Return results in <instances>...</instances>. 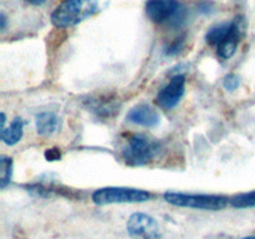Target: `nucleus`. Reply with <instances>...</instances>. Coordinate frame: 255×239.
<instances>
[{
    "label": "nucleus",
    "mask_w": 255,
    "mask_h": 239,
    "mask_svg": "<svg viewBox=\"0 0 255 239\" xmlns=\"http://www.w3.org/2000/svg\"><path fill=\"white\" fill-rule=\"evenodd\" d=\"M100 0H64L54 9L51 22L59 29L75 26L99 9Z\"/></svg>",
    "instance_id": "1"
},
{
    "label": "nucleus",
    "mask_w": 255,
    "mask_h": 239,
    "mask_svg": "<svg viewBox=\"0 0 255 239\" xmlns=\"http://www.w3.org/2000/svg\"><path fill=\"white\" fill-rule=\"evenodd\" d=\"M146 14L159 25H181L186 17V7L179 0H147Z\"/></svg>",
    "instance_id": "2"
},
{
    "label": "nucleus",
    "mask_w": 255,
    "mask_h": 239,
    "mask_svg": "<svg viewBox=\"0 0 255 239\" xmlns=\"http://www.w3.org/2000/svg\"><path fill=\"white\" fill-rule=\"evenodd\" d=\"M164 199L173 206L203 209V211H221L226 208L228 204V199L226 197L213 196V194H187L167 192L164 193Z\"/></svg>",
    "instance_id": "3"
},
{
    "label": "nucleus",
    "mask_w": 255,
    "mask_h": 239,
    "mask_svg": "<svg viewBox=\"0 0 255 239\" xmlns=\"http://www.w3.org/2000/svg\"><path fill=\"white\" fill-rule=\"evenodd\" d=\"M159 143L146 134H134L124 149V158L131 166L148 163L159 152Z\"/></svg>",
    "instance_id": "4"
},
{
    "label": "nucleus",
    "mask_w": 255,
    "mask_h": 239,
    "mask_svg": "<svg viewBox=\"0 0 255 239\" xmlns=\"http://www.w3.org/2000/svg\"><path fill=\"white\" fill-rule=\"evenodd\" d=\"M151 193L143 189L125 187H105L92 193V201L99 206L115 203H139L151 198Z\"/></svg>",
    "instance_id": "5"
},
{
    "label": "nucleus",
    "mask_w": 255,
    "mask_h": 239,
    "mask_svg": "<svg viewBox=\"0 0 255 239\" xmlns=\"http://www.w3.org/2000/svg\"><path fill=\"white\" fill-rule=\"evenodd\" d=\"M127 231L133 239H158L159 226L144 213H133L127 221Z\"/></svg>",
    "instance_id": "6"
},
{
    "label": "nucleus",
    "mask_w": 255,
    "mask_h": 239,
    "mask_svg": "<svg viewBox=\"0 0 255 239\" xmlns=\"http://www.w3.org/2000/svg\"><path fill=\"white\" fill-rule=\"evenodd\" d=\"M186 90V77L183 75L174 76L157 95V104L164 110H171L178 105Z\"/></svg>",
    "instance_id": "7"
},
{
    "label": "nucleus",
    "mask_w": 255,
    "mask_h": 239,
    "mask_svg": "<svg viewBox=\"0 0 255 239\" xmlns=\"http://www.w3.org/2000/svg\"><path fill=\"white\" fill-rule=\"evenodd\" d=\"M244 34V22L241 17H237L232 21V26L227 36L217 46L218 56L223 60H228L236 54L242 36Z\"/></svg>",
    "instance_id": "8"
},
{
    "label": "nucleus",
    "mask_w": 255,
    "mask_h": 239,
    "mask_svg": "<svg viewBox=\"0 0 255 239\" xmlns=\"http://www.w3.org/2000/svg\"><path fill=\"white\" fill-rule=\"evenodd\" d=\"M127 120L133 122V123L139 124V126L153 127L158 124L159 115L149 105L141 104L129 110V112L127 114Z\"/></svg>",
    "instance_id": "9"
},
{
    "label": "nucleus",
    "mask_w": 255,
    "mask_h": 239,
    "mask_svg": "<svg viewBox=\"0 0 255 239\" xmlns=\"http://www.w3.org/2000/svg\"><path fill=\"white\" fill-rule=\"evenodd\" d=\"M37 133L41 136H50L55 133L60 126V120L52 112H41L36 116L35 120Z\"/></svg>",
    "instance_id": "10"
},
{
    "label": "nucleus",
    "mask_w": 255,
    "mask_h": 239,
    "mask_svg": "<svg viewBox=\"0 0 255 239\" xmlns=\"http://www.w3.org/2000/svg\"><path fill=\"white\" fill-rule=\"evenodd\" d=\"M22 133H24V122L20 117H16L7 128L0 131V137L5 144L14 146L21 139Z\"/></svg>",
    "instance_id": "11"
},
{
    "label": "nucleus",
    "mask_w": 255,
    "mask_h": 239,
    "mask_svg": "<svg viewBox=\"0 0 255 239\" xmlns=\"http://www.w3.org/2000/svg\"><path fill=\"white\" fill-rule=\"evenodd\" d=\"M232 26L231 22H223V24H219L213 26L212 29H209V31L207 32L206 40L209 45L212 46H218L222 42V40L227 36V34L229 32Z\"/></svg>",
    "instance_id": "12"
},
{
    "label": "nucleus",
    "mask_w": 255,
    "mask_h": 239,
    "mask_svg": "<svg viewBox=\"0 0 255 239\" xmlns=\"http://www.w3.org/2000/svg\"><path fill=\"white\" fill-rule=\"evenodd\" d=\"M12 159L10 157H0V187L5 188L11 181Z\"/></svg>",
    "instance_id": "13"
},
{
    "label": "nucleus",
    "mask_w": 255,
    "mask_h": 239,
    "mask_svg": "<svg viewBox=\"0 0 255 239\" xmlns=\"http://www.w3.org/2000/svg\"><path fill=\"white\" fill-rule=\"evenodd\" d=\"M231 204L236 208H253L255 207V191L236 196L232 198Z\"/></svg>",
    "instance_id": "14"
},
{
    "label": "nucleus",
    "mask_w": 255,
    "mask_h": 239,
    "mask_svg": "<svg viewBox=\"0 0 255 239\" xmlns=\"http://www.w3.org/2000/svg\"><path fill=\"white\" fill-rule=\"evenodd\" d=\"M223 85L228 91H234V90L239 86V77L234 74L227 75V76L224 77Z\"/></svg>",
    "instance_id": "15"
},
{
    "label": "nucleus",
    "mask_w": 255,
    "mask_h": 239,
    "mask_svg": "<svg viewBox=\"0 0 255 239\" xmlns=\"http://www.w3.org/2000/svg\"><path fill=\"white\" fill-rule=\"evenodd\" d=\"M184 45V36L183 37H178V39L174 40L173 42L167 46L166 49V54L167 55H174V54H178L181 51V49L183 47Z\"/></svg>",
    "instance_id": "16"
},
{
    "label": "nucleus",
    "mask_w": 255,
    "mask_h": 239,
    "mask_svg": "<svg viewBox=\"0 0 255 239\" xmlns=\"http://www.w3.org/2000/svg\"><path fill=\"white\" fill-rule=\"evenodd\" d=\"M45 157H46L47 161H57V159L61 158V153L57 148H47L45 151Z\"/></svg>",
    "instance_id": "17"
},
{
    "label": "nucleus",
    "mask_w": 255,
    "mask_h": 239,
    "mask_svg": "<svg viewBox=\"0 0 255 239\" xmlns=\"http://www.w3.org/2000/svg\"><path fill=\"white\" fill-rule=\"evenodd\" d=\"M26 1L30 2V4H32V5H42L45 1H46V0H26Z\"/></svg>",
    "instance_id": "18"
},
{
    "label": "nucleus",
    "mask_w": 255,
    "mask_h": 239,
    "mask_svg": "<svg viewBox=\"0 0 255 239\" xmlns=\"http://www.w3.org/2000/svg\"><path fill=\"white\" fill-rule=\"evenodd\" d=\"M0 20H1V30H4L5 21H6V20H5V15L2 14V12H1V15H0Z\"/></svg>",
    "instance_id": "19"
},
{
    "label": "nucleus",
    "mask_w": 255,
    "mask_h": 239,
    "mask_svg": "<svg viewBox=\"0 0 255 239\" xmlns=\"http://www.w3.org/2000/svg\"><path fill=\"white\" fill-rule=\"evenodd\" d=\"M243 239H255V237H246V238Z\"/></svg>",
    "instance_id": "20"
}]
</instances>
